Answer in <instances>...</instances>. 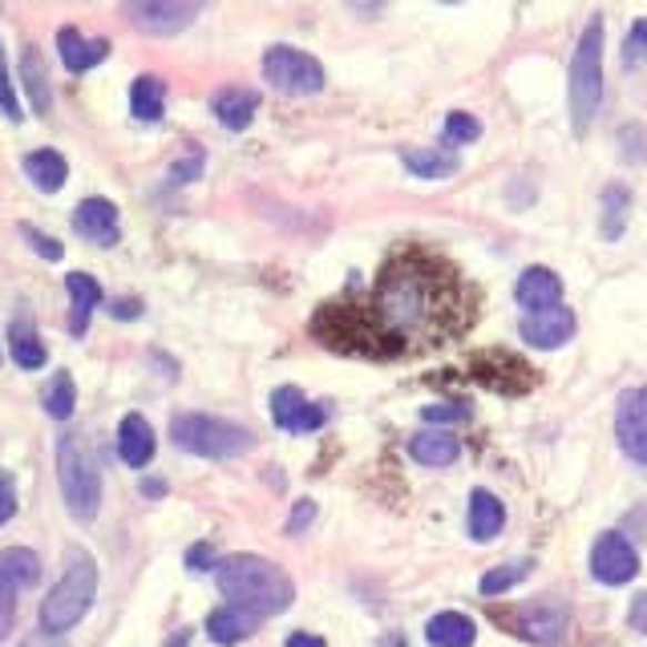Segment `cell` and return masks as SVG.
I'll use <instances>...</instances> for the list:
<instances>
[{"label": "cell", "instance_id": "cell-33", "mask_svg": "<svg viewBox=\"0 0 647 647\" xmlns=\"http://www.w3.org/2000/svg\"><path fill=\"white\" fill-rule=\"evenodd\" d=\"M482 138V122L469 114H462V110H454V114L445 118V142H454V146H466V142H477Z\"/></svg>", "mask_w": 647, "mask_h": 647}, {"label": "cell", "instance_id": "cell-6", "mask_svg": "<svg viewBox=\"0 0 647 647\" xmlns=\"http://www.w3.org/2000/svg\"><path fill=\"white\" fill-rule=\"evenodd\" d=\"M171 437L179 449L194 457H235L255 442L247 429H239L231 421L206 417V413H179L171 425Z\"/></svg>", "mask_w": 647, "mask_h": 647}, {"label": "cell", "instance_id": "cell-47", "mask_svg": "<svg viewBox=\"0 0 647 647\" xmlns=\"http://www.w3.org/2000/svg\"><path fill=\"white\" fill-rule=\"evenodd\" d=\"M348 4H353L356 12H364V17H368V12H381V9H385V0H348Z\"/></svg>", "mask_w": 647, "mask_h": 647}, {"label": "cell", "instance_id": "cell-17", "mask_svg": "<svg viewBox=\"0 0 647 647\" xmlns=\"http://www.w3.org/2000/svg\"><path fill=\"white\" fill-rule=\"evenodd\" d=\"M65 292H69V332L81 336V332L90 328L93 307L102 304V284L85 272H69L65 275Z\"/></svg>", "mask_w": 647, "mask_h": 647}, {"label": "cell", "instance_id": "cell-10", "mask_svg": "<svg viewBox=\"0 0 647 647\" xmlns=\"http://www.w3.org/2000/svg\"><path fill=\"white\" fill-rule=\"evenodd\" d=\"M615 437L627 457L647 466V388H627L615 410Z\"/></svg>", "mask_w": 647, "mask_h": 647}, {"label": "cell", "instance_id": "cell-23", "mask_svg": "<svg viewBox=\"0 0 647 647\" xmlns=\"http://www.w3.org/2000/svg\"><path fill=\"white\" fill-rule=\"evenodd\" d=\"M24 174H29L37 191L58 194L69 179V162L61 159L58 150H33V154H24Z\"/></svg>", "mask_w": 647, "mask_h": 647}, {"label": "cell", "instance_id": "cell-44", "mask_svg": "<svg viewBox=\"0 0 647 647\" xmlns=\"http://www.w3.org/2000/svg\"><path fill=\"white\" fill-rule=\"evenodd\" d=\"M199 171H203V166H199V159H182L179 166H174V179H179V182L199 179Z\"/></svg>", "mask_w": 647, "mask_h": 647}, {"label": "cell", "instance_id": "cell-37", "mask_svg": "<svg viewBox=\"0 0 647 647\" xmlns=\"http://www.w3.org/2000/svg\"><path fill=\"white\" fill-rule=\"evenodd\" d=\"M421 421L454 425V421H466V405H429V410H421Z\"/></svg>", "mask_w": 647, "mask_h": 647}, {"label": "cell", "instance_id": "cell-4", "mask_svg": "<svg viewBox=\"0 0 647 647\" xmlns=\"http://www.w3.org/2000/svg\"><path fill=\"white\" fill-rule=\"evenodd\" d=\"M58 482L69 514L78 523H93L102 510V474H98V457L81 433H65L58 442Z\"/></svg>", "mask_w": 647, "mask_h": 647}, {"label": "cell", "instance_id": "cell-9", "mask_svg": "<svg viewBox=\"0 0 647 647\" xmlns=\"http://www.w3.org/2000/svg\"><path fill=\"white\" fill-rule=\"evenodd\" d=\"M590 575H595L599 583H607V587H624V583H631L639 575L636 546L627 543L619 530L599 534L595 546H590Z\"/></svg>", "mask_w": 647, "mask_h": 647}, {"label": "cell", "instance_id": "cell-26", "mask_svg": "<svg viewBox=\"0 0 647 647\" xmlns=\"http://www.w3.org/2000/svg\"><path fill=\"white\" fill-rule=\"evenodd\" d=\"M162 110H166V85L154 73H142V78L130 85V114L138 122H159Z\"/></svg>", "mask_w": 647, "mask_h": 647}, {"label": "cell", "instance_id": "cell-28", "mask_svg": "<svg viewBox=\"0 0 647 647\" xmlns=\"http://www.w3.org/2000/svg\"><path fill=\"white\" fill-rule=\"evenodd\" d=\"M9 353H12V361L21 364V368H29V373L49 361L46 344H41V336H37V328L29 320H17L9 328Z\"/></svg>", "mask_w": 647, "mask_h": 647}, {"label": "cell", "instance_id": "cell-18", "mask_svg": "<svg viewBox=\"0 0 647 647\" xmlns=\"http://www.w3.org/2000/svg\"><path fill=\"white\" fill-rule=\"evenodd\" d=\"M118 454H122L125 466L142 469L154 457V429L142 413H125L122 425H118Z\"/></svg>", "mask_w": 647, "mask_h": 647}, {"label": "cell", "instance_id": "cell-7", "mask_svg": "<svg viewBox=\"0 0 647 647\" xmlns=\"http://www.w3.org/2000/svg\"><path fill=\"white\" fill-rule=\"evenodd\" d=\"M263 81L287 98H312L324 90V65L295 46H272L263 53Z\"/></svg>", "mask_w": 647, "mask_h": 647}, {"label": "cell", "instance_id": "cell-48", "mask_svg": "<svg viewBox=\"0 0 647 647\" xmlns=\"http://www.w3.org/2000/svg\"><path fill=\"white\" fill-rule=\"evenodd\" d=\"M162 489H166L162 482H142V494H146V498H159Z\"/></svg>", "mask_w": 647, "mask_h": 647}, {"label": "cell", "instance_id": "cell-36", "mask_svg": "<svg viewBox=\"0 0 647 647\" xmlns=\"http://www.w3.org/2000/svg\"><path fill=\"white\" fill-rule=\"evenodd\" d=\"M12 619H17V590L0 579V639L12 631Z\"/></svg>", "mask_w": 647, "mask_h": 647}, {"label": "cell", "instance_id": "cell-16", "mask_svg": "<svg viewBox=\"0 0 647 647\" xmlns=\"http://www.w3.org/2000/svg\"><path fill=\"white\" fill-rule=\"evenodd\" d=\"M514 295H518V304H523L526 312L558 307V300H563V280H558L550 267H526V272L518 275Z\"/></svg>", "mask_w": 647, "mask_h": 647}, {"label": "cell", "instance_id": "cell-38", "mask_svg": "<svg viewBox=\"0 0 647 647\" xmlns=\"http://www.w3.org/2000/svg\"><path fill=\"white\" fill-rule=\"evenodd\" d=\"M12 514H17V486L9 474H0V526H9Z\"/></svg>", "mask_w": 647, "mask_h": 647}, {"label": "cell", "instance_id": "cell-22", "mask_svg": "<svg viewBox=\"0 0 647 647\" xmlns=\"http://www.w3.org/2000/svg\"><path fill=\"white\" fill-rule=\"evenodd\" d=\"M425 639H429L433 647H474L477 627H474V619H466L462 611H442L425 624Z\"/></svg>", "mask_w": 647, "mask_h": 647}, {"label": "cell", "instance_id": "cell-49", "mask_svg": "<svg viewBox=\"0 0 647 647\" xmlns=\"http://www.w3.org/2000/svg\"><path fill=\"white\" fill-rule=\"evenodd\" d=\"M449 4H454V0H449Z\"/></svg>", "mask_w": 647, "mask_h": 647}, {"label": "cell", "instance_id": "cell-25", "mask_svg": "<svg viewBox=\"0 0 647 647\" xmlns=\"http://www.w3.org/2000/svg\"><path fill=\"white\" fill-rule=\"evenodd\" d=\"M211 110H215V118L228 125L231 134H239V130H247L251 125V118L260 110V98L251 90H223V93H215Z\"/></svg>", "mask_w": 647, "mask_h": 647}, {"label": "cell", "instance_id": "cell-21", "mask_svg": "<svg viewBox=\"0 0 647 647\" xmlns=\"http://www.w3.org/2000/svg\"><path fill=\"white\" fill-rule=\"evenodd\" d=\"M462 454V442L445 429H425L410 442V457L421 466H454Z\"/></svg>", "mask_w": 647, "mask_h": 647}, {"label": "cell", "instance_id": "cell-35", "mask_svg": "<svg viewBox=\"0 0 647 647\" xmlns=\"http://www.w3.org/2000/svg\"><path fill=\"white\" fill-rule=\"evenodd\" d=\"M624 65L627 69L647 65V21L631 24V33H627V41H624Z\"/></svg>", "mask_w": 647, "mask_h": 647}, {"label": "cell", "instance_id": "cell-32", "mask_svg": "<svg viewBox=\"0 0 647 647\" xmlns=\"http://www.w3.org/2000/svg\"><path fill=\"white\" fill-rule=\"evenodd\" d=\"M530 575V563H510V567H494L482 575V595H502L510 590L514 583H523Z\"/></svg>", "mask_w": 647, "mask_h": 647}, {"label": "cell", "instance_id": "cell-13", "mask_svg": "<svg viewBox=\"0 0 647 647\" xmlns=\"http://www.w3.org/2000/svg\"><path fill=\"white\" fill-rule=\"evenodd\" d=\"M73 228L81 239H90L98 247H114L118 243V206L110 199H85L73 211Z\"/></svg>", "mask_w": 647, "mask_h": 647}, {"label": "cell", "instance_id": "cell-34", "mask_svg": "<svg viewBox=\"0 0 647 647\" xmlns=\"http://www.w3.org/2000/svg\"><path fill=\"white\" fill-rule=\"evenodd\" d=\"M0 114L9 118V122H21V118H24L21 102H17V90H12L9 61H4V46H0Z\"/></svg>", "mask_w": 647, "mask_h": 647}, {"label": "cell", "instance_id": "cell-20", "mask_svg": "<svg viewBox=\"0 0 647 647\" xmlns=\"http://www.w3.org/2000/svg\"><path fill=\"white\" fill-rule=\"evenodd\" d=\"M58 53H61V61H65L69 73H85V69L102 65L105 53H110V41H85L78 29H61Z\"/></svg>", "mask_w": 647, "mask_h": 647}, {"label": "cell", "instance_id": "cell-46", "mask_svg": "<svg viewBox=\"0 0 647 647\" xmlns=\"http://www.w3.org/2000/svg\"><path fill=\"white\" fill-rule=\"evenodd\" d=\"M284 647H324V639H320V636H307V631H295V636H287Z\"/></svg>", "mask_w": 647, "mask_h": 647}, {"label": "cell", "instance_id": "cell-5", "mask_svg": "<svg viewBox=\"0 0 647 647\" xmlns=\"http://www.w3.org/2000/svg\"><path fill=\"white\" fill-rule=\"evenodd\" d=\"M603 105V17H590L570 58V125L587 134Z\"/></svg>", "mask_w": 647, "mask_h": 647}, {"label": "cell", "instance_id": "cell-24", "mask_svg": "<svg viewBox=\"0 0 647 647\" xmlns=\"http://www.w3.org/2000/svg\"><path fill=\"white\" fill-rule=\"evenodd\" d=\"M21 78H24V90H29V102H33V114L46 118L49 105H53V90H49L46 58H41V49L37 46L21 49Z\"/></svg>", "mask_w": 647, "mask_h": 647}, {"label": "cell", "instance_id": "cell-31", "mask_svg": "<svg viewBox=\"0 0 647 647\" xmlns=\"http://www.w3.org/2000/svg\"><path fill=\"white\" fill-rule=\"evenodd\" d=\"M41 401H46L49 417H58V421L73 417V405H78V388H73V376H69V373H53V381L46 385Z\"/></svg>", "mask_w": 647, "mask_h": 647}, {"label": "cell", "instance_id": "cell-45", "mask_svg": "<svg viewBox=\"0 0 647 647\" xmlns=\"http://www.w3.org/2000/svg\"><path fill=\"white\" fill-rule=\"evenodd\" d=\"M110 312H114L118 320H125V316H138L142 304H138V300H118V304H110Z\"/></svg>", "mask_w": 647, "mask_h": 647}, {"label": "cell", "instance_id": "cell-3", "mask_svg": "<svg viewBox=\"0 0 647 647\" xmlns=\"http://www.w3.org/2000/svg\"><path fill=\"white\" fill-rule=\"evenodd\" d=\"M93 595H98V563L85 550H69L58 587L41 603V631L65 636L69 627H78L85 619V611L93 607Z\"/></svg>", "mask_w": 647, "mask_h": 647}, {"label": "cell", "instance_id": "cell-40", "mask_svg": "<svg viewBox=\"0 0 647 647\" xmlns=\"http://www.w3.org/2000/svg\"><path fill=\"white\" fill-rule=\"evenodd\" d=\"M24 239H29V243H33V247L41 251V255H46V260H53V263L61 260V243H58V239L41 235L37 228H24Z\"/></svg>", "mask_w": 647, "mask_h": 647}, {"label": "cell", "instance_id": "cell-12", "mask_svg": "<svg viewBox=\"0 0 647 647\" xmlns=\"http://www.w3.org/2000/svg\"><path fill=\"white\" fill-rule=\"evenodd\" d=\"M272 417H275V425L287 433H316L320 425L328 421L324 417V410L312 405L295 385H284L272 393Z\"/></svg>", "mask_w": 647, "mask_h": 647}, {"label": "cell", "instance_id": "cell-30", "mask_svg": "<svg viewBox=\"0 0 647 647\" xmlns=\"http://www.w3.org/2000/svg\"><path fill=\"white\" fill-rule=\"evenodd\" d=\"M627 211H631V194L627 186H607L603 191V239H619L627 228Z\"/></svg>", "mask_w": 647, "mask_h": 647}, {"label": "cell", "instance_id": "cell-19", "mask_svg": "<svg viewBox=\"0 0 647 647\" xmlns=\"http://www.w3.org/2000/svg\"><path fill=\"white\" fill-rule=\"evenodd\" d=\"M502 526H506V506L489 489H474L469 494V538L474 543H489V538L502 534Z\"/></svg>", "mask_w": 647, "mask_h": 647}, {"label": "cell", "instance_id": "cell-8", "mask_svg": "<svg viewBox=\"0 0 647 647\" xmlns=\"http://www.w3.org/2000/svg\"><path fill=\"white\" fill-rule=\"evenodd\" d=\"M203 12V0H125V17L150 37L186 33Z\"/></svg>", "mask_w": 647, "mask_h": 647}, {"label": "cell", "instance_id": "cell-27", "mask_svg": "<svg viewBox=\"0 0 647 647\" xmlns=\"http://www.w3.org/2000/svg\"><path fill=\"white\" fill-rule=\"evenodd\" d=\"M0 579L9 583L12 590L37 587L41 583V558L29 546H12V550L0 555Z\"/></svg>", "mask_w": 647, "mask_h": 647}, {"label": "cell", "instance_id": "cell-29", "mask_svg": "<svg viewBox=\"0 0 647 647\" xmlns=\"http://www.w3.org/2000/svg\"><path fill=\"white\" fill-rule=\"evenodd\" d=\"M462 162L445 150H410L405 154V171L417 174V179H454Z\"/></svg>", "mask_w": 647, "mask_h": 647}, {"label": "cell", "instance_id": "cell-14", "mask_svg": "<svg viewBox=\"0 0 647 647\" xmlns=\"http://www.w3.org/2000/svg\"><path fill=\"white\" fill-rule=\"evenodd\" d=\"M263 624L260 611H251V607H239V603H228V607H219V611H211V619H206V636L215 639V644L231 647L239 644V639L255 636Z\"/></svg>", "mask_w": 647, "mask_h": 647}, {"label": "cell", "instance_id": "cell-41", "mask_svg": "<svg viewBox=\"0 0 647 647\" xmlns=\"http://www.w3.org/2000/svg\"><path fill=\"white\" fill-rule=\"evenodd\" d=\"M186 563H191L194 570H215V555H211V546L206 543H199V546H191V555H186Z\"/></svg>", "mask_w": 647, "mask_h": 647}, {"label": "cell", "instance_id": "cell-1", "mask_svg": "<svg viewBox=\"0 0 647 647\" xmlns=\"http://www.w3.org/2000/svg\"><path fill=\"white\" fill-rule=\"evenodd\" d=\"M376 332L397 353L405 344L429 341L442 332V320L449 312V292L442 287L437 267L425 260L401 255L376 280Z\"/></svg>", "mask_w": 647, "mask_h": 647}, {"label": "cell", "instance_id": "cell-39", "mask_svg": "<svg viewBox=\"0 0 647 647\" xmlns=\"http://www.w3.org/2000/svg\"><path fill=\"white\" fill-rule=\"evenodd\" d=\"M312 518H316V502H312V498L295 502V510H292V523H287V534H304L307 526H312Z\"/></svg>", "mask_w": 647, "mask_h": 647}, {"label": "cell", "instance_id": "cell-15", "mask_svg": "<svg viewBox=\"0 0 647 647\" xmlns=\"http://www.w3.org/2000/svg\"><path fill=\"white\" fill-rule=\"evenodd\" d=\"M514 615H518L514 631L538 647H555L563 639V631H567V615L558 611V607H523V611Z\"/></svg>", "mask_w": 647, "mask_h": 647}, {"label": "cell", "instance_id": "cell-42", "mask_svg": "<svg viewBox=\"0 0 647 647\" xmlns=\"http://www.w3.org/2000/svg\"><path fill=\"white\" fill-rule=\"evenodd\" d=\"M631 627H636V631H647V590H639L636 603H631Z\"/></svg>", "mask_w": 647, "mask_h": 647}, {"label": "cell", "instance_id": "cell-11", "mask_svg": "<svg viewBox=\"0 0 647 647\" xmlns=\"http://www.w3.org/2000/svg\"><path fill=\"white\" fill-rule=\"evenodd\" d=\"M523 341L530 344V348H543V353H550V348H563V344L575 336V312H567V307H543V312H526L523 320Z\"/></svg>", "mask_w": 647, "mask_h": 647}, {"label": "cell", "instance_id": "cell-2", "mask_svg": "<svg viewBox=\"0 0 647 647\" xmlns=\"http://www.w3.org/2000/svg\"><path fill=\"white\" fill-rule=\"evenodd\" d=\"M215 583L223 590V599L239 603V607H251L263 619L287 611L295 599L292 579L275 563H267L260 555H231L223 563H215Z\"/></svg>", "mask_w": 647, "mask_h": 647}, {"label": "cell", "instance_id": "cell-43", "mask_svg": "<svg viewBox=\"0 0 647 647\" xmlns=\"http://www.w3.org/2000/svg\"><path fill=\"white\" fill-rule=\"evenodd\" d=\"M21 647H65L61 644L53 631H37V636H29V639H21Z\"/></svg>", "mask_w": 647, "mask_h": 647}]
</instances>
